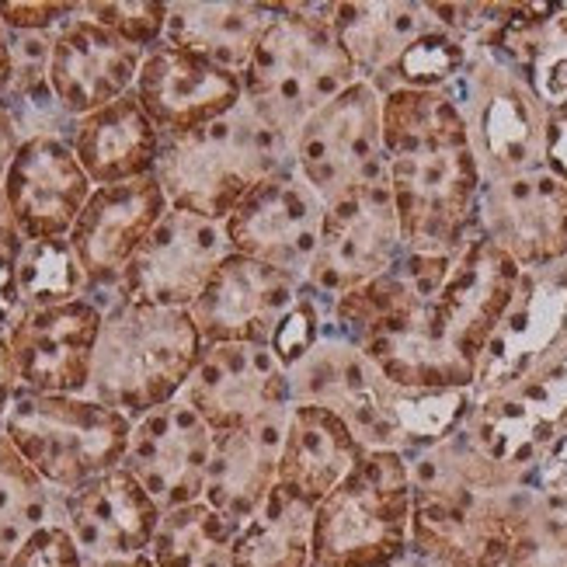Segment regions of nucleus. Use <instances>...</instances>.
Segmentation results:
<instances>
[{"label":"nucleus","instance_id":"a19ab883","mask_svg":"<svg viewBox=\"0 0 567 567\" xmlns=\"http://www.w3.org/2000/svg\"><path fill=\"white\" fill-rule=\"evenodd\" d=\"M547 143H544V167L560 182H567V105L547 102Z\"/></svg>","mask_w":567,"mask_h":567},{"label":"nucleus","instance_id":"cd10ccee","mask_svg":"<svg viewBox=\"0 0 567 567\" xmlns=\"http://www.w3.org/2000/svg\"><path fill=\"white\" fill-rule=\"evenodd\" d=\"M286 414L289 411L265 417V422H255L248 429L219 432L213 439L203 502L213 505L234 526L248 523L279 484Z\"/></svg>","mask_w":567,"mask_h":567},{"label":"nucleus","instance_id":"20e7f679","mask_svg":"<svg viewBox=\"0 0 567 567\" xmlns=\"http://www.w3.org/2000/svg\"><path fill=\"white\" fill-rule=\"evenodd\" d=\"M244 81L248 105L282 143L303 130V122L331 97L359 81V73L338 42L320 4H276V18L255 45Z\"/></svg>","mask_w":567,"mask_h":567},{"label":"nucleus","instance_id":"2eb2a0df","mask_svg":"<svg viewBox=\"0 0 567 567\" xmlns=\"http://www.w3.org/2000/svg\"><path fill=\"white\" fill-rule=\"evenodd\" d=\"M477 227L523 268L539 272L567 261V182L547 167L481 182Z\"/></svg>","mask_w":567,"mask_h":567},{"label":"nucleus","instance_id":"a878e982","mask_svg":"<svg viewBox=\"0 0 567 567\" xmlns=\"http://www.w3.org/2000/svg\"><path fill=\"white\" fill-rule=\"evenodd\" d=\"M320 8L349 53L359 81H369L377 91H383L411 45L439 29L429 4H414V0H331Z\"/></svg>","mask_w":567,"mask_h":567},{"label":"nucleus","instance_id":"6e6552de","mask_svg":"<svg viewBox=\"0 0 567 567\" xmlns=\"http://www.w3.org/2000/svg\"><path fill=\"white\" fill-rule=\"evenodd\" d=\"M0 425L56 495H70L87 481L122 466L133 439V417L87 393L70 398V393L18 390Z\"/></svg>","mask_w":567,"mask_h":567},{"label":"nucleus","instance_id":"dca6fc26","mask_svg":"<svg viewBox=\"0 0 567 567\" xmlns=\"http://www.w3.org/2000/svg\"><path fill=\"white\" fill-rule=\"evenodd\" d=\"M105 307L91 296L56 307L24 310L4 334L21 390L32 393H87Z\"/></svg>","mask_w":567,"mask_h":567},{"label":"nucleus","instance_id":"6ab92c4d","mask_svg":"<svg viewBox=\"0 0 567 567\" xmlns=\"http://www.w3.org/2000/svg\"><path fill=\"white\" fill-rule=\"evenodd\" d=\"M560 344H567V261L539 268V272H523L519 292L487 341L471 401L502 393L529 369L547 362Z\"/></svg>","mask_w":567,"mask_h":567},{"label":"nucleus","instance_id":"f8f14e48","mask_svg":"<svg viewBox=\"0 0 567 567\" xmlns=\"http://www.w3.org/2000/svg\"><path fill=\"white\" fill-rule=\"evenodd\" d=\"M289 164L324 206L369 171L383 167V94L369 81L344 87L303 122Z\"/></svg>","mask_w":567,"mask_h":567},{"label":"nucleus","instance_id":"7c9ffc66","mask_svg":"<svg viewBox=\"0 0 567 567\" xmlns=\"http://www.w3.org/2000/svg\"><path fill=\"white\" fill-rule=\"evenodd\" d=\"M234 567H310L313 508L296 502L279 484L234 536Z\"/></svg>","mask_w":567,"mask_h":567},{"label":"nucleus","instance_id":"1a4fd4ad","mask_svg":"<svg viewBox=\"0 0 567 567\" xmlns=\"http://www.w3.org/2000/svg\"><path fill=\"white\" fill-rule=\"evenodd\" d=\"M446 91L471 133L481 182L544 167L550 105L523 70H515L491 49H471V60Z\"/></svg>","mask_w":567,"mask_h":567},{"label":"nucleus","instance_id":"a211bd4d","mask_svg":"<svg viewBox=\"0 0 567 567\" xmlns=\"http://www.w3.org/2000/svg\"><path fill=\"white\" fill-rule=\"evenodd\" d=\"M303 289L282 268L230 251L192 303V320L206 344H268Z\"/></svg>","mask_w":567,"mask_h":567},{"label":"nucleus","instance_id":"2f4dec72","mask_svg":"<svg viewBox=\"0 0 567 567\" xmlns=\"http://www.w3.org/2000/svg\"><path fill=\"white\" fill-rule=\"evenodd\" d=\"M49 53H53V32H29L18 35L11 32V56H14V73L8 91L0 94L4 105L14 115V126L21 140L32 136H73L78 118H70L56 94L49 84Z\"/></svg>","mask_w":567,"mask_h":567},{"label":"nucleus","instance_id":"f257e3e1","mask_svg":"<svg viewBox=\"0 0 567 567\" xmlns=\"http://www.w3.org/2000/svg\"><path fill=\"white\" fill-rule=\"evenodd\" d=\"M519 282L523 268L477 227L446 268L355 344L401 390H471Z\"/></svg>","mask_w":567,"mask_h":567},{"label":"nucleus","instance_id":"412c9836","mask_svg":"<svg viewBox=\"0 0 567 567\" xmlns=\"http://www.w3.org/2000/svg\"><path fill=\"white\" fill-rule=\"evenodd\" d=\"M167 213L171 206L157 175L94 188L66 237L87 276V289L115 296L122 272Z\"/></svg>","mask_w":567,"mask_h":567},{"label":"nucleus","instance_id":"37998d69","mask_svg":"<svg viewBox=\"0 0 567 567\" xmlns=\"http://www.w3.org/2000/svg\"><path fill=\"white\" fill-rule=\"evenodd\" d=\"M18 390H21V380H18L11 349H8V341L0 338V422L8 417V411H11V404L18 398Z\"/></svg>","mask_w":567,"mask_h":567},{"label":"nucleus","instance_id":"c85d7f7f","mask_svg":"<svg viewBox=\"0 0 567 567\" xmlns=\"http://www.w3.org/2000/svg\"><path fill=\"white\" fill-rule=\"evenodd\" d=\"M70 146L91 185L102 188V185L151 178L161 161L164 136L157 133L151 115L143 112L136 94L130 91L118 102L78 118Z\"/></svg>","mask_w":567,"mask_h":567},{"label":"nucleus","instance_id":"c03bdc74","mask_svg":"<svg viewBox=\"0 0 567 567\" xmlns=\"http://www.w3.org/2000/svg\"><path fill=\"white\" fill-rule=\"evenodd\" d=\"M18 146H21V136L14 126V115L4 105V97H0V185H4V175H8L14 154H18Z\"/></svg>","mask_w":567,"mask_h":567},{"label":"nucleus","instance_id":"423d86ee","mask_svg":"<svg viewBox=\"0 0 567 567\" xmlns=\"http://www.w3.org/2000/svg\"><path fill=\"white\" fill-rule=\"evenodd\" d=\"M282 167H289V143L240 102L199 133L164 140L154 175L175 213L227 224L251 188Z\"/></svg>","mask_w":567,"mask_h":567},{"label":"nucleus","instance_id":"9b49d317","mask_svg":"<svg viewBox=\"0 0 567 567\" xmlns=\"http://www.w3.org/2000/svg\"><path fill=\"white\" fill-rule=\"evenodd\" d=\"M567 429V344L523 380L484 401H471L463 432L474 446L508 471L533 477Z\"/></svg>","mask_w":567,"mask_h":567},{"label":"nucleus","instance_id":"79ce46f5","mask_svg":"<svg viewBox=\"0 0 567 567\" xmlns=\"http://www.w3.org/2000/svg\"><path fill=\"white\" fill-rule=\"evenodd\" d=\"M536 484H544V487H564L567 491V429H564V435L550 446V453L544 456V463H539Z\"/></svg>","mask_w":567,"mask_h":567},{"label":"nucleus","instance_id":"72a5a7b5","mask_svg":"<svg viewBox=\"0 0 567 567\" xmlns=\"http://www.w3.org/2000/svg\"><path fill=\"white\" fill-rule=\"evenodd\" d=\"M53 519H60V495L45 487L0 425V547L18 550L24 536Z\"/></svg>","mask_w":567,"mask_h":567},{"label":"nucleus","instance_id":"ea45409f","mask_svg":"<svg viewBox=\"0 0 567 567\" xmlns=\"http://www.w3.org/2000/svg\"><path fill=\"white\" fill-rule=\"evenodd\" d=\"M18 251H0V338H4L18 320L21 313L29 310L21 300V289H18Z\"/></svg>","mask_w":567,"mask_h":567},{"label":"nucleus","instance_id":"09e8293b","mask_svg":"<svg viewBox=\"0 0 567 567\" xmlns=\"http://www.w3.org/2000/svg\"><path fill=\"white\" fill-rule=\"evenodd\" d=\"M11 554H14V550H8V547H0V567H8Z\"/></svg>","mask_w":567,"mask_h":567},{"label":"nucleus","instance_id":"39448f33","mask_svg":"<svg viewBox=\"0 0 567 567\" xmlns=\"http://www.w3.org/2000/svg\"><path fill=\"white\" fill-rule=\"evenodd\" d=\"M206 341L192 310L112 300L97 338L87 398L133 422L182 398Z\"/></svg>","mask_w":567,"mask_h":567},{"label":"nucleus","instance_id":"473e14b6","mask_svg":"<svg viewBox=\"0 0 567 567\" xmlns=\"http://www.w3.org/2000/svg\"><path fill=\"white\" fill-rule=\"evenodd\" d=\"M234 536L237 526L213 505H182L164 512L151 557L157 567H234Z\"/></svg>","mask_w":567,"mask_h":567},{"label":"nucleus","instance_id":"49530a36","mask_svg":"<svg viewBox=\"0 0 567 567\" xmlns=\"http://www.w3.org/2000/svg\"><path fill=\"white\" fill-rule=\"evenodd\" d=\"M11 73H14V56H11V32L4 29V21H0V94L8 91V84H11Z\"/></svg>","mask_w":567,"mask_h":567},{"label":"nucleus","instance_id":"393cba45","mask_svg":"<svg viewBox=\"0 0 567 567\" xmlns=\"http://www.w3.org/2000/svg\"><path fill=\"white\" fill-rule=\"evenodd\" d=\"M60 519L78 539L84 560H122L151 554L164 508L126 466L60 495Z\"/></svg>","mask_w":567,"mask_h":567},{"label":"nucleus","instance_id":"aec40b11","mask_svg":"<svg viewBox=\"0 0 567 567\" xmlns=\"http://www.w3.org/2000/svg\"><path fill=\"white\" fill-rule=\"evenodd\" d=\"M133 94L157 133L164 140H175L199 133L240 109L244 81L240 73L216 66L206 56L161 42L151 53H143Z\"/></svg>","mask_w":567,"mask_h":567},{"label":"nucleus","instance_id":"4be33fe9","mask_svg":"<svg viewBox=\"0 0 567 567\" xmlns=\"http://www.w3.org/2000/svg\"><path fill=\"white\" fill-rule=\"evenodd\" d=\"M91 192L94 185L63 136L21 140L4 175V199L24 244L70 237Z\"/></svg>","mask_w":567,"mask_h":567},{"label":"nucleus","instance_id":"c756f323","mask_svg":"<svg viewBox=\"0 0 567 567\" xmlns=\"http://www.w3.org/2000/svg\"><path fill=\"white\" fill-rule=\"evenodd\" d=\"M276 18V4L251 0H175L167 4L164 42L206 56L216 66L244 73L255 56V45Z\"/></svg>","mask_w":567,"mask_h":567},{"label":"nucleus","instance_id":"f3484780","mask_svg":"<svg viewBox=\"0 0 567 567\" xmlns=\"http://www.w3.org/2000/svg\"><path fill=\"white\" fill-rule=\"evenodd\" d=\"M320 219H324V203L289 164L251 188L248 199L230 213L224 230L230 251L282 268L303 282L317 251Z\"/></svg>","mask_w":567,"mask_h":567},{"label":"nucleus","instance_id":"5701e85b","mask_svg":"<svg viewBox=\"0 0 567 567\" xmlns=\"http://www.w3.org/2000/svg\"><path fill=\"white\" fill-rule=\"evenodd\" d=\"M216 432L182 398L133 422L126 471L171 512L195 505L206 495V471Z\"/></svg>","mask_w":567,"mask_h":567},{"label":"nucleus","instance_id":"ddd939ff","mask_svg":"<svg viewBox=\"0 0 567 567\" xmlns=\"http://www.w3.org/2000/svg\"><path fill=\"white\" fill-rule=\"evenodd\" d=\"M182 401L219 435L289 411L292 383L268 344H206Z\"/></svg>","mask_w":567,"mask_h":567},{"label":"nucleus","instance_id":"4468645a","mask_svg":"<svg viewBox=\"0 0 567 567\" xmlns=\"http://www.w3.org/2000/svg\"><path fill=\"white\" fill-rule=\"evenodd\" d=\"M227 255L230 240L224 224L171 209L122 272L112 300L192 310Z\"/></svg>","mask_w":567,"mask_h":567},{"label":"nucleus","instance_id":"4c0bfd02","mask_svg":"<svg viewBox=\"0 0 567 567\" xmlns=\"http://www.w3.org/2000/svg\"><path fill=\"white\" fill-rule=\"evenodd\" d=\"M84 554L66 523L53 519L21 539V547L11 554L8 567H84Z\"/></svg>","mask_w":567,"mask_h":567},{"label":"nucleus","instance_id":"bb28decb","mask_svg":"<svg viewBox=\"0 0 567 567\" xmlns=\"http://www.w3.org/2000/svg\"><path fill=\"white\" fill-rule=\"evenodd\" d=\"M365 446L352 429L320 404L292 401L279 453V487L317 508L362 463Z\"/></svg>","mask_w":567,"mask_h":567},{"label":"nucleus","instance_id":"0eeeda50","mask_svg":"<svg viewBox=\"0 0 567 567\" xmlns=\"http://www.w3.org/2000/svg\"><path fill=\"white\" fill-rule=\"evenodd\" d=\"M411 463L373 450L313 508L310 567H398L411 547Z\"/></svg>","mask_w":567,"mask_h":567},{"label":"nucleus","instance_id":"f03ea898","mask_svg":"<svg viewBox=\"0 0 567 567\" xmlns=\"http://www.w3.org/2000/svg\"><path fill=\"white\" fill-rule=\"evenodd\" d=\"M383 167L404 251L456 255L477 230L481 167L446 87L383 94Z\"/></svg>","mask_w":567,"mask_h":567},{"label":"nucleus","instance_id":"9d476101","mask_svg":"<svg viewBox=\"0 0 567 567\" xmlns=\"http://www.w3.org/2000/svg\"><path fill=\"white\" fill-rule=\"evenodd\" d=\"M404 255L401 219L393 206L386 167L369 171L324 206L317 251L303 286L334 303L338 296L380 279Z\"/></svg>","mask_w":567,"mask_h":567},{"label":"nucleus","instance_id":"e433bc0d","mask_svg":"<svg viewBox=\"0 0 567 567\" xmlns=\"http://www.w3.org/2000/svg\"><path fill=\"white\" fill-rule=\"evenodd\" d=\"M84 18L102 24L122 42H130L143 53L164 42L167 32V4L164 0H84L78 4Z\"/></svg>","mask_w":567,"mask_h":567},{"label":"nucleus","instance_id":"b1692460","mask_svg":"<svg viewBox=\"0 0 567 567\" xmlns=\"http://www.w3.org/2000/svg\"><path fill=\"white\" fill-rule=\"evenodd\" d=\"M140 66L143 49L94 24L81 14V8L53 32L49 84H53L56 102L70 118H84L126 97L136 87Z\"/></svg>","mask_w":567,"mask_h":567},{"label":"nucleus","instance_id":"de8ad7c7","mask_svg":"<svg viewBox=\"0 0 567 567\" xmlns=\"http://www.w3.org/2000/svg\"><path fill=\"white\" fill-rule=\"evenodd\" d=\"M84 567H157L151 554H140V557H122V560H87Z\"/></svg>","mask_w":567,"mask_h":567},{"label":"nucleus","instance_id":"a18cd8bd","mask_svg":"<svg viewBox=\"0 0 567 567\" xmlns=\"http://www.w3.org/2000/svg\"><path fill=\"white\" fill-rule=\"evenodd\" d=\"M24 248V240L14 227L11 219V209H8V199H4V185H0V251H18Z\"/></svg>","mask_w":567,"mask_h":567},{"label":"nucleus","instance_id":"f704fd0d","mask_svg":"<svg viewBox=\"0 0 567 567\" xmlns=\"http://www.w3.org/2000/svg\"><path fill=\"white\" fill-rule=\"evenodd\" d=\"M505 567H567V491L529 484Z\"/></svg>","mask_w":567,"mask_h":567},{"label":"nucleus","instance_id":"c9c22d12","mask_svg":"<svg viewBox=\"0 0 567 567\" xmlns=\"http://www.w3.org/2000/svg\"><path fill=\"white\" fill-rule=\"evenodd\" d=\"M18 289L29 310L84 300L91 292L87 276L73 255L70 240H32L18 255Z\"/></svg>","mask_w":567,"mask_h":567},{"label":"nucleus","instance_id":"7ed1b4c3","mask_svg":"<svg viewBox=\"0 0 567 567\" xmlns=\"http://www.w3.org/2000/svg\"><path fill=\"white\" fill-rule=\"evenodd\" d=\"M292 401L320 404L338 414L352 435L373 450L422 453L456 429L471 414V390H401L359 344L324 331L313 349L289 369Z\"/></svg>","mask_w":567,"mask_h":567},{"label":"nucleus","instance_id":"58836bf2","mask_svg":"<svg viewBox=\"0 0 567 567\" xmlns=\"http://www.w3.org/2000/svg\"><path fill=\"white\" fill-rule=\"evenodd\" d=\"M78 4L70 0H0V21L8 32H56L63 21L73 18Z\"/></svg>","mask_w":567,"mask_h":567}]
</instances>
